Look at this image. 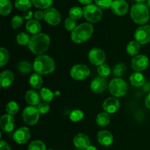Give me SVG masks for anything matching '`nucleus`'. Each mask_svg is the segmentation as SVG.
<instances>
[{
	"label": "nucleus",
	"instance_id": "a19ab883",
	"mask_svg": "<svg viewBox=\"0 0 150 150\" xmlns=\"http://www.w3.org/2000/svg\"><path fill=\"white\" fill-rule=\"evenodd\" d=\"M23 19L24 18L23 17H21V16H14L11 21V26L14 29L21 27L22 26V24H23Z\"/></svg>",
	"mask_w": 150,
	"mask_h": 150
},
{
	"label": "nucleus",
	"instance_id": "c03bdc74",
	"mask_svg": "<svg viewBox=\"0 0 150 150\" xmlns=\"http://www.w3.org/2000/svg\"><path fill=\"white\" fill-rule=\"evenodd\" d=\"M34 16H35L36 20H41V19L44 18V12L41 11V10H37V11L34 13Z\"/></svg>",
	"mask_w": 150,
	"mask_h": 150
},
{
	"label": "nucleus",
	"instance_id": "5fc2aeb1",
	"mask_svg": "<svg viewBox=\"0 0 150 150\" xmlns=\"http://www.w3.org/2000/svg\"><path fill=\"white\" fill-rule=\"evenodd\" d=\"M79 150H80V149H79Z\"/></svg>",
	"mask_w": 150,
	"mask_h": 150
},
{
	"label": "nucleus",
	"instance_id": "423d86ee",
	"mask_svg": "<svg viewBox=\"0 0 150 150\" xmlns=\"http://www.w3.org/2000/svg\"><path fill=\"white\" fill-rule=\"evenodd\" d=\"M109 92L117 98H121L126 95L128 90V86L125 81L122 79H114L108 85Z\"/></svg>",
	"mask_w": 150,
	"mask_h": 150
},
{
	"label": "nucleus",
	"instance_id": "f8f14e48",
	"mask_svg": "<svg viewBox=\"0 0 150 150\" xmlns=\"http://www.w3.org/2000/svg\"><path fill=\"white\" fill-rule=\"evenodd\" d=\"M30 130L26 127H21L16 130L13 133V139L16 143L19 144H23L26 143L30 139Z\"/></svg>",
	"mask_w": 150,
	"mask_h": 150
},
{
	"label": "nucleus",
	"instance_id": "1a4fd4ad",
	"mask_svg": "<svg viewBox=\"0 0 150 150\" xmlns=\"http://www.w3.org/2000/svg\"><path fill=\"white\" fill-rule=\"evenodd\" d=\"M135 40L141 45L150 42V26L144 25L138 28L134 33Z\"/></svg>",
	"mask_w": 150,
	"mask_h": 150
},
{
	"label": "nucleus",
	"instance_id": "7ed1b4c3",
	"mask_svg": "<svg viewBox=\"0 0 150 150\" xmlns=\"http://www.w3.org/2000/svg\"><path fill=\"white\" fill-rule=\"evenodd\" d=\"M94 27L91 23H83L77 26L72 32L71 39L76 43H82L86 42L92 37Z\"/></svg>",
	"mask_w": 150,
	"mask_h": 150
},
{
	"label": "nucleus",
	"instance_id": "ea45409f",
	"mask_svg": "<svg viewBox=\"0 0 150 150\" xmlns=\"http://www.w3.org/2000/svg\"><path fill=\"white\" fill-rule=\"evenodd\" d=\"M64 26H65V29L67 31H70V32H73L77 26H76V21L74 19L71 18L70 17L67 18L64 21Z\"/></svg>",
	"mask_w": 150,
	"mask_h": 150
},
{
	"label": "nucleus",
	"instance_id": "2f4dec72",
	"mask_svg": "<svg viewBox=\"0 0 150 150\" xmlns=\"http://www.w3.org/2000/svg\"><path fill=\"white\" fill-rule=\"evenodd\" d=\"M83 16V10L80 7H73L69 10V16L74 20L80 19Z\"/></svg>",
	"mask_w": 150,
	"mask_h": 150
},
{
	"label": "nucleus",
	"instance_id": "dca6fc26",
	"mask_svg": "<svg viewBox=\"0 0 150 150\" xmlns=\"http://www.w3.org/2000/svg\"><path fill=\"white\" fill-rule=\"evenodd\" d=\"M120 107V101L116 98H108L103 104V108L108 114H114Z\"/></svg>",
	"mask_w": 150,
	"mask_h": 150
},
{
	"label": "nucleus",
	"instance_id": "6ab92c4d",
	"mask_svg": "<svg viewBox=\"0 0 150 150\" xmlns=\"http://www.w3.org/2000/svg\"><path fill=\"white\" fill-rule=\"evenodd\" d=\"M98 142L103 146H111L114 142V137L111 133L108 130H100L98 133Z\"/></svg>",
	"mask_w": 150,
	"mask_h": 150
},
{
	"label": "nucleus",
	"instance_id": "49530a36",
	"mask_svg": "<svg viewBox=\"0 0 150 150\" xmlns=\"http://www.w3.org/2000/svg\"><path fill=\"white\" fill-rule=\"evenodd\" d=\"M32 16H33V13H32L31 10H26V11H25L24 13H23V18L24 19H26V20L29 21L32 18Z\"/></svg>",
	"mask_w": 150,
	"mask_h": 150
},
{
	"label": "nucleus",
	"instance_id": "bb28decb",
	"mask_svg": "<svg viewBox=\"0 0 150 150\" xmlns=\"http://www.w3.org/2000/svg\"><path fill=\"white\" fill-rule=\"evenodd\" d=\"M141 49L140 44L137 41H131L127 45V53L130 56H136L139 53Z\"/></svg>",
	"mask_w": 150,
	"mask_h": 150
},
{
	"label": "nucleus",
	"instance_id": "79ce46f5",
	"mask_svg": "<svg viewBox=\"0 0 150 150\" xmlns=\"http://www.w3.org/2000/svg\"><path fill=\"white\" fill-rule=\"evenodd\" d=\"M95 4L102 9L111 8L113 0H95Z\"/></svg>",
	"mask_w": 150,
	"mask_h": 150
},
{
	"label": "nucleus",
	"instance_id": "6e6552de",
	"mask_svg": "<svg viewBox=\"0 0 150 150\" xmlns=\"http://www.w3.org/2000/svg\"><path fill=\"white\" fill-rule=\"evenodd\" d=\"M90 75V70L84 64H76L70 70V76L76 81L85 80Z\"/></svg>",
	"mask_w": 150,
	"mask_h": 150
},
{
	"label": "nucleus",
	"instance_id": "f704fd0d",
	"mask_svg": "<svg viewBox=\"0 0 150 150\" xmlns=\"http://www.w3.org/2000/svg\"><path fill=\"white\" fill-rule=\"evenodd\" d=\"M83 117H84V114H83V111L79 109L72 111L70 114V116H69L70 120L73 122H78L81 121L83 118Z\"/></svg>",
	"mask_w": 150,
	"mask_h": 150
},
{
	"label": "nucleus",
	"instance_id": "58836bf2",
	"mask_svg": "<svg viewBox=\"0 0 150 150\" xmlns=\"http://www.w3.org/2000/svg\"><path fill=\"white\" fill-rule=\"evenodd\" d=\"M125 71L126 66L123 63H119V64H116L114 66V69H113V73H114V75L116 76H118V77L124 75Z\"/></svg>",
	"mask_w": 150,
	"mask_h": 150
},
{
	"label": "nucleus",
	"instance_id": "cd10ccee",
	"mask_svg": "<svg viewBox=\"0 0 150 150\" xmlns=\"http://www.w3.org/2000/svg\"><path fill=\"white\" fill-rule=\"evenodd\" d=\"M32 2L31 0H16L15 1V6L16 9L21 11H26L29 10V8L32 7Z\"/></svg>",
	"mask_w": 150,
	"mask_h": 150
},
{
	"label": "nucleus",
	"instance_id": "72a5a7b5",
	"mask_svg": "<svg viewBox=\"0 0 150 150\" xmlns=\"http://www.w3.org/2000/svg\"><path fill=\"white\" fill-rule=\"evenodd\" d=\"M6 111L8 114L10 115H16L19 111V107L18 105L17 104V103H16L15 101H10L7 103V105H6Z\"/></svg>",
	"mask_w": 150,
	"mask_h": 150
},
{
	"label": "nucleus",
	"instance_id": "c9c22d12",
	"mask_svg": "<svg viewBox=\"0 0 150 150\" xmlns=\"http://www.w3.org/2000/svg\"><path fill=\"white\" fill-rule=\"evenodd\" d=\"M29 35L25 32H21L16 37V41L18 43L21 45H29V40H30Z\"/></svg>",
	"mask_w": 150,
	"mask_h": 150
},
{
	"label": "nucleus",
	"instance_id": "2eb2a0df",
	"mask_svg": "<svg viewBox=\"0 0 150 150\" xmlns=\"http://www.w3.org/2000/svg\"><path fill=\"white\" fill-rule=\"evenodd\" d=\"M107 86H108L107 81L105 80V78L101 76L94 79L90 84L91 90L95 94L103 93L106 89Z\"/></svg>",
	"mask_w": 150,
	"mask_h": 150
},
{
	"label": "nucleus",
	"instance_id": "f3484780",
	"mask_svg": "<svg viewBox=\"0 0 150 150\" xmlns=\"http://www.w3.org/2000/svg\"><path fill=\"white\" fill-rule=\"evenodd\" d=\"M0 125L1 130L5 133H10L15 127V120L10 114H4L0 120Z\"/></svg>",
	"mask_w": 150,
	"mask_h": 150
},
{
	"label": "nucleus",
	"instance_id": "0eeeda50",
	"mask_svg": "<svg viewBox=\"0 0 150 150\" xmlns=\"http://www.w3.org/2000/svg\"><path fill=\"white\" fill-rule=\"evenodd\" d=\"M40 114V113L38 111V107L32 105L26 107L22 114L23 122L28 125H36L39 121Z\"/></svg>",
	"mask_w": 150,
	"mask_h": 150
},
{
	"label": "nucleus",
	"instance_id": "de8ad7c7",
	"mask_svg": "<svg viewBox=\"0 0 150 150\" xmlns=\"http://www.w3.org/2000/svg\"><path fill=\"white\" fill-rule=\"evenodd\" d=\"M145 105L150 109V93L146 96L145 99Z\"/></svg>",
	"mask_w": 150,
	"mask_h": 150
},
{
	"label": "nucleus",
	"instance_id": "a878e982",
	"mask_svg": "<svg viewBox=\"0 0 150 150\" xmlns=\"http://www.w3.org/2000/svg\"><path fill=\"white\" fill-rule=\"evenodd\" d=\"M29 83L34 89H40L42 85V79L38 73H34L29 78Z\"/></svg>",
	"mask_w": 150,
	"mask_h": 150
},
{
	"label": "nucleus",
	"instance_id": "b1692460",
	"mask_svg": "<svg viewBox=\"0 0 150 150\" xmlns=\"http://www.w3.org/2000/svg\"><path fill=\"white\" fill-rule=\"evenodd\" d=\"M12 3L10 0H0V14L3 16H8L12 11Z\"/></svg>",
	"mask_w": 150,
	"mask_h": 150
},
{
	"label": "nucleus",
	"instance_id": "412c9836",
	"mask_svg": "<svg viewBox=\"0 0 150 150\" xmlns=\"http://www.w3.org/2000/svg\"><path fill=\"white\" fill-rule=\"evenodd\" d=\"M25 99L28 104L32 106H36L37 105H39L40 99V95L35 90H29L26 92L25 95Z\"/></svg>",
	"mask_w": 150,
	"mask_h": 150
},
{
	"label": "nucleus",
	"instance_id": "20e7f679",
	"mask_svg": "<svg viewBox=\"0 0 150 150\" xmlns=\"http://www.w3.org/2000/svg\"><path fill=\"white\" fill-rule=\"evenodd\" d=\"M130 16L137 24H145L149 19V13L147 6L144 3L133 4L130 10Z\"/></svg>",
	"mask_w": 150,
	"mask_h": 150
},
{
	"label": "nucleus",
	"instance_id": "603ef678",
	"mask_svg": "<svg viewBox=\"0 0 150 150\" xmlns=\"http://www.w3.org/2000/svg\"><path fill=\"white\" fill-rule=\"evenodd\" d=\"M147 4H148V6L150 7V0H147Z\"/></svg>",
	"mask_w": 150,
	"mask_h": 150
},
{
	"label": "nucleus",
	"instance_id": "39448f33",
	"mask_svg": "<svg viewBox=\"0 0 150 150\" xmlns=\"http://www.w3.org/2000/svg\"><path fill=\"white\" fill-rule=\"evenodd\" d=\"M83 10L85 19L90 23H98L102 18V10L96 4H88L83 7Z\"/></svg>",
	"mask_w": 150,
	"mask_h": 150
},
{
	"label": "nucleus",
	"instance_id": "473e14b6",
	"mask_svg": "<svg viewBox=\"0 0 150 150\" xmlns=\"http://www.w3.org/2000/svg\"><path fill=\"white\" fill-rule=\"evenodd\" d=\"M111 67L108 64H103L100 65L98 68V73L100 75V76L103 78H106L110 76L111 74Z\"/></svg>",
	"mask_w": 150,
	"mask_h": 150
},
{
	"label": "nucleus",
	"instance_id": "ddd939ff",
	"mask_svg": "<svg viewBox=\"0 0 150 150\" xmlns=\"http://www.w3.org/2000/svg\"><path fill=\"white\" fill-rule=\"evenodd\" d=\"M149 65L148 57L144 55H138L131 61V67L135 71L141 72L146 70Z\"/></svg>",
	"mask_w": 150,
	"mask_h": 150
},
{
	"label": "nucleus",
	"instance_id": "4c0bfd02",
	"mask_svg": "<svg viewBox=\"0 0 150 150\" xmlns=\"http://www.w3.org/2000/svg\"><path fill=\"white\" fill-rule=\"evenodd\" d=\"M28 150H46L45 144L39 140L33 141L29 144Z\"/></svg>",
	"mask_w": 150,
	"mask_h": 150
},
{
	"label": "nucleus",
	"instance_id": "09e8293b",
	"mask_svg": "<svg viewBox=\"0 0 150 150\" xmlns=\"http://www.w3.org/2000/svg\"><path fill=\"white\" fill-rule=\"evenodd\" d=\"M79 1H80V3H81V4L88 5V4H90L93 0H79Z\"/></svg>",
	"mask_w": 150,
	"mask_h": 150
},
{
	"label": "nucleus",
	"instance_id": "393cba45",
	"mask_svg": "<svg viewBox=\"0 0 150 150\" xmlns=\"http://www.w3.org/2000/svg\"><path fill=\"white\" fill-rule=\"evenodd\" d=\"M111 121V118H110L109 115L108 113L106 112H102L100 113L96 118V122L98 126L100 127H106L108 125Z\"/></svg>",
	"mask_w": 150,
	"mask_h": 150
},
{
	"label": "nucleus",
	"instance_id": "8fccbe9b",
	"mask_svg": "<svg viewBox=\"0 0 150 150\" xmlns=\"http://www.w3.org/2000/svg\"><path fill=\"white\" fill-rule=\"evenodd\" d=\"M86 150H98V149H97L96 146H92V145H90V146H89V147H88Z\"/></svg>",
	"mask_w": 150,
	"mask_h": 150
},
{
	"label": "nucleus",
	"instance_id": "f03ea898",
	"mask_svg": "<svg viewBox=\"0 0 150 150\" xmlns=\"http://www.w3.org/2000/svg\"><path fill=\"white\" fill-rule=\"evenodd\" d=\"M55 62L48 55H40L34 61L33 69L39 75H47L55 70Z\"/></svg>",
	"mask_w": 150,
	"mask_h": 150
},
{
	"label": "nucleus",
	"instance_id": "f257e3e1",
	"mask_svg": "<svg viewBox=\"0 0 150 150\" xmlns=\"http://www.w3.org/2000/svg\"><path fill=\"white\" fill-rule=\"evenodd\" d=\"M49 45V36L46 34L39 33L30 38L28 47L33 54L41 55L48 49Z\"/></svg>",
	"mask_w": 150,
	"mask_h": 150
},
{
	"label": "nucleus",
	"instance_id": "864d4df0",
	"mask_svg": "<svg viewBox=\"0 0 150 150\" xmlns=\"http://www.w3.org/2000/svg\"><path fill=\"white\" fill-rule=\"evenodd\" d=\"M48 150H53V149H48Z\"/></svg>",
	"mask_w": 150,
	"mask_h": 150
},
{
	"label": "nucleus",
	"instance_id": "9d476101",
	"mask_svg": "<svg viewBox=\"0 0 150 150\" xmlns=\"http://www.w3.org/2000/svg\"><path fill=\"white\" fill-rule=\"evenodd\" d=\"M89 62L94 65L100 66L104 64L106 59L105 54L102 49L98 48H94L90 50L88 55Z\"/></svg>",
	"mask_w": 150,
	"mask_h": 150
},
{
	"label": "nucleus",
	"instance_id": "9b49d317",
	"mask_svg": "<svg viewBox=\"0 0 150 150\" xmlns=\"http://www.w3.org/2000/svg\"><path fill=\"white\" fill-rule=\"evenodd\" d=\"M43 19L48 24L56 26L61 22V15L57 9L50 7L44 11Z\"/></svg>",
	"mask_w": 150,
	"mask_h": 150
},
{
	"label": "nucleus",
	"instance_id": "7c9ffc66",
	"mask_svg": "<svg viewBox=\"0 0 150 150\" xmlns=\"http://www.w3.org/2000/svg\"><path fill=\"white\" fill-rule=\"evenodd\" d=\"M40 98L45 103L51 102L54 99V93L48 88H42L40 92Z\"/></svg>",
	"mask_w": 150,
	"mask_h": 150
},
{
	"label": "nucleus",
	"instance_id": "c756f323",
	"mask_svg": "<svg viewBox=\"0 0 150 150\" xmlns=\"http://www.w3.org/2000/svg\"><path fill=\"white\" fill-rule=\"evenodd\" d=\"M32 4L35 7L39 9H46L50 8L53 4V0H31Z\"/></svg>",
	"mask_w": 150,
	"mask_h": 150
},
{
	"label": "nucleus",
	"instance_id": "4be33fe9",
	"mask_svg": "<svg viewBox=\"0 0 150 150\" xmlns=\"http://www.w3.org/2000/svg\"><path fill=\"white\" fill-rule=\"evenodd\" d=\"M26 29L32 35H38L41 30V24L36 19H31L26 23Z\"/></svg>",
	"mask_w": 150,
	"mask_h": 150
},
{
	"label": "nucleus",
	"instance_id": "37998d69",
	"mask_svg": "<svg viewBox=\"0 0 150 150\" xmlns=\"http://www.w3.org/2000/svg\"><path fill=\"white\" fill-rule=\"evenodd\" d=\"M38 111H40V114H45L49 111L50 106L47 103H40L38 105Z\"/></svg>",
	"mask_w": 150,
	"mask_h": 150
},
{
	"label": "nucleus",
	"instance_id": "4468645a",
	"mask_svg": "<svg viewBox=\"0 0 150 150\" xmlns=\"http://www.w3.org/2000/svg\"><path fill=\"white\" fill-rule=\"evenodd\" d=\"M128 4L125 0H114L111 9L113 13L119 16H124L128 11Z\"/></svg>",
	"mask_w": 150,
	"mask_h": 150
},
{
	"label": "nucleus",
	"instance_id": "3c124183",
	"mask_svg": "<svg viewBox=\"0 0 150 150\" xmlns=\"http://www.w3.org/2000/svg\"><path fill=\"white\" fill-rule=\"evenodd\" d=\"M133 1H136L137 3H143L144 1H145L146 0H133Z\"/></svg>",
	"mask_w": 150,
	"mask_h": 150
},
{
	"label": "nucleus",
	"instance_id": "e433bc0d",
	"mask_svg": "<svg viewBox=\"0 0 150 150\" xmlns=\"http://www.w3.org/2000/svg\"><path fill=\"white\" fill-rule=\"evenodd\" d=\"M9 58L10 54L8 51L3 47L0 48V67L6 65L9 61Z\"/></svg>",
	"mask_w": 150,
	"mask_h": 150
},
{
	"label": "nucleus",
	"instance_id": "c85d7f7f",
	"mask_svg": "<svg viewBox=\"0 0 150 150\" xmlns=\"http://www.w3.org/2000/svg\"><path fill=\"white\" fill-rule=\"evenodd\" d=\"M33 66L30 62L27 61H22L18 64V70L23 75H27L32 71Z\"/></svg>",
	"mask_w": 150,
	"mask_h": 150
},
{
	"label": "nucleus",
	"instance_id": "aec40b11",
	"mask_svg": "<svg viewBox=\"0 0 150 150\" xmlns=\"http://www.w3.org/2000/svg\"><path fill=\"white\" fill-rule=\"evenodd\" d=\"M14 81V75L10 70H4L0 75V83L2 88H7L13 83Z\"/></svg>",
	"mask_w": 150,
	"mask_h": 150
},
{
	"label": "nucleus",
	"instance_id": "a18cd8bd",
	"mask_svg": "<svg viewBox=\"0 0 150 150\" xmlns=\"http://www.w3.org/2000/svg\"><path fill=\"white\" fill-rule=\"evenodd\" d=\"M0 150H12L11 147L10 145L7 143V142H4L1 140L0 142Z\"/></svg>",
	"mask_w": 150,
	"mask_h": 150
},
{
	"label": "nucleus",
	"instance_id": "a211bd4d",
	"mask_svg": "<svg viewBox=\"0 0 150 150\" xmlns=\"http://www.w3.org/2000/svg\"><path fill=\"white\" fill-rule=\"evenodd\" d=\"M73 144L78 149L84 150L90 146V140L86 135L83 133H79L74 137Z\"/></svg>",
	"mask_w": 150,
	"mask_h": 150
},
{
	"label": "nucleus",
	"instance_id": "5701e85b",
	"mask_svg": "<svg viewBox=\"0 0 150 150\" xmlns=\"http://www.w3.org/2000/svg\"><path fill=\"white\" fill-rule=\"evenodd\" d=\"M130 83L135 87H141L145 83V78L140 72H136L133 73L130 77Z\"/></svg>",
	"mask_w": 150,
	"mask_h": 150
}]
</instances>
